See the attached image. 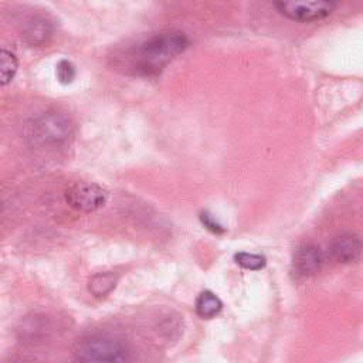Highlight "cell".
<instances>
[{
	"instance_id": "cell-10",
	"label": "cell",
	"mask_w": 363,
	"mask_h": 363,
	"mask_svg": "<svg viewBox=\"0 0 363 363\" xmlns=\"http://www.w3.org/2000/svg\"><path fill=\"white\" fill-rule=\"evenodd\" d=\"M118 284V275L113 272H98L91 277L88 281V289L89 292L96 296L102 298L106 296Z\"/></svg>"
},
{
	"instance_id": "cell-11",
	"label": "cell",
	"mask_w": 363,
	"mask_h": 363,
	"mask_svg": "<svg viewBox=\"0 0 363 363\" xmlns=\"http://www.w3.org/2000/svg\"><path fill=\"white\" fill-rule=\"evenodd\" d=\"M221 308H223L221 301L218 299V296H216L210 291L201 292L196 299V312L199 316L204 319H210L216 316L221 311Z\"/></svg>"
},
{
	"instance_id": "cell-7",
	"label": "cell",
	"mask_w": 363,
	"mask_h": 363,
	"mask_svg": "<svg viewBox=\"0 0 363 363\" xmlns=\"http://www.w3.org/2000/svg\"><path fill=\"white\" fill-rule=\"evenodd\" d=\"M323 262L320 248L315 244H302L299 245L292 258L294 269L301 277H309L316 274Z\"/></svg>"
},
{
	"instance_id": "cell-16",
	"label": "cell",
	"mask_w": 363,
	"mask_h": 363,
	"mask_svg": "<svg viewBox=\"0 0 363 363\" xmlns=\"http://www.w3.org/2000/svg\"><path fill=\"white\" fill-rule=\"evenodd\" d=\"M9 363H35V362H33L31 359H27V357H14Z\"/></svg>"
},
{
	"instance_id": "cell-3",
	"label": "cell",
	"mask_w": 363,
	"mask_h": 363,
	"mask_svg": "<svg viewBox=\"0 0 363 363\" xmlns=\"http://www.w3.org/2000/svg\"><path fill=\"white\" fill-rule=\"evenodd\" d=\"M125 342L109 335H91L77 343L74 363H129Z\"/></svg>"
},
{
	"instance_id": "cell-9",
	"label": "cell",
	"mask_w": 363,
	"mask_h": 363,
	"mask_svg": "<svg viewBox=\"0 0 363 363\" xmlns=\"http://www.w3.org/2000/svg\"><path fill=\"white\" fill-rule=\"evenodd\" d=\"M52 34V24L44 17H31L23 27V38L30 45H43Z\"/></svg>"
},
{
	"instance_id": "cell-2",
	"label": "cell",
	"mask_w": 363,
	"mask_h": 363,
	"mask_svg": "<svg viewBox=\"0 0 363 363\" xmlns=\"http://www.w3.org/2000/svg\"><path fill=\"white\" fill-rule=\"evenodd\" d=\"M72 136V125L67 115L47 111L34 116L26 126L27 143L37 149H55L64 146Z\"/></svg>"
},
{
	"instance_id": "cell-13",
	"label": "cell",
	"mask_w": 363,
	"mask_h": 363,
	"mask_svg": "<svg viewBox=\"0 0 363 363\" xmlns=\"http://www.w3.org/2000/svg\"><path fill=\"white\" fill-rule=\"evenodd\" d=\"M235 262L245 268V269H251V271H257L265 267V258L259 254H252V252H238L234 257Z\"/></svg>"
},
{
	"instance_id": "cell-4",
	"label": "cell",
	"mask_w": 363,
	"mask_h": 363,
	"mask_svg": "<svg viewBox=\"0 0 363 363\" xmlns=\"http://www.w3.org/2000/svg\"><path fill=\"white\" fill-rule=\"evenodd\" d=\"M108 200V191L89 182H79L68 187L65 191V201L69 207L81 213H91L101 208Z\"/></svg>"
},
{
	"instance_id": "cell-5",
	"label": "cell",
	"mask_w": 363,
	"mask_h": 363,
	"mask_svg": "<svg viewBox=\"0 0 363 363\" xmlns=\"http://www.w3.org/2000/svg\"><path fill=\"white\" fill-rule=\"evenodd\" d=\"M275 7L281 14L296 21H315L329 16L335 7V1L313 0V1H278Z\"/></svg>"
},
{
	"instance_id": "cell-14",
	"label": "cell",
	"mask_w": 363,
	"mask_h": 363,
	"mask_svg": "<svg viewBox=\"0 0 363 363\" xmlns=\"http://www.w3.org/2000/svg\"><path fill=\"white\" fill-rule=\"evenodd\" d=\"M55 74H57V78L61 84H71L77 75V71H75V67L71 61L68 60H61L58 64H57V69H55Z\"/></svg>"
},
{
	"instance_id": "cell-8",
	"label": "cell",
	"mask_w": 363,
	"mask_h": 363,
	"mask_svg": "<svg viewBox=\"0 0 363 363\" xmlns=\"http://www.w3.org/2000/svg\"><path fill=\"white\" fill-rule=\"evenodd\" d=\"M18 332L24 342H43L51 332V323L45 315H33L21 322Z\"/></svg>"
},
{
	"instance_id": "cell-6",
	"label": "cell",
	"mask_w": 363,
	"mask_h": 363,
	"mask_svg": "<svg viewBox=\"0 0 363 363\" xmlns=\"http://www.w3.org/2000/svg\"><path fill=\"white\" fill-rule=\"evenodd\" d=\"M363 252L362 240L353 233H343L335 237L329 245V255L336 262L356 261Z\"/></svg>"
},
{
	"instance_id": "cell-1",
	"label": "cell",
	"mask_w": 363,
	"mask_h": 363,
	"mask_svg": "<svg viewBox=\"0 0 363 363\" xmlns=\"http://www.w3.org/2000/svg\"><path fill=\"white\" fill-rule=\"evenodd\" d=\"M189 38L183 31H160L143 40L132 51V69L140 75L159 74L173 58L186 50Z\"/></svg>"
},
{
	"instance_id": "cell-15",
	"label": "cell",
	"mask_w": 363,
	"mask_h": 363,
	"mask_svg": "<svg viewBox=\"0 0 363 363\" xmlns=\"http://www.w3.org/2000/svg\"><path fill=\"white\" fill-rule=\"evenodd\" d=\"M200 220H201L203 225H204L207 230H210L211 233H216V234L224 233V227H223L210 213H207V211L201 213V214H200Z\"/></svg>"
},
{
	"instance_id": "cell-12",
	"label": "cell",
	"mask_w": 363,
	"mask_h": 363,
	"mask_svg": "<svg viewBox=\"0 0 363 363\" xmlns=\"http://www.w3.org/2000/svg\"><path fill=\"white\" fill-rule=\"evenodd\" d=\"M17 67H18V61H17L16 54L11 50L3 47L1 48V54H0L1 85H7L13 79V77H14V74L17 71Z\"/></svg>"
}]
</instances>
